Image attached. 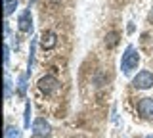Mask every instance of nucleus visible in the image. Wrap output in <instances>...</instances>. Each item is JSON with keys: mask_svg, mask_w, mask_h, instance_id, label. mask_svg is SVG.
I'll use <instances>...</instances> for the list:
<instances>
[{"mask_svg": "<svg viewBox=\"0 0 153 138\" xmlns=\"http://www.w3.org/2000/svg\"><path fill=\"white\" fill-rule=\"evenodd\" d=\"M27 77L29 75H23L21 79H19V96H25V92H27Z\"/></svg>", "mask_w": 153, "mask_h": 138, "instance_id": "12", "label": "nucleus"}, {"mask_svg": "<svg viewBox=\"0 0 153 138\" xmlns=\"http://www.w3.org/2000/svg\"><path fill=\"white\" fill-rule=\"evenodd\" d=\"M6 138H21V131L17 127H6Z\"/></svg>", "mask_w": 153, "mask_h": 138, "instance_id": "9", "label": "nucleus"}, {"mask_svg": "<svg viewBox=\"0 0 153 138\" xmlns=\"http://www.w3.org/2000/svg\"><path fill=\"white\" fill-rule=\"evenodd\" d=\"M57 44V35L54 31H44L42 33V37H40V46L44 50H50V48H54V46Z\"/></svg>", "mask_w": 153, "mask_h": 138, "instance_id": "7", "label": "nucleus"}, {"mask_svg": "<svg viewBox=\"0 0 153 138\" xmlns=\"http://www.w3.org/2000/svg\"><path fill=\"white\" fill-rule=\"evenodd\" d=\"M38 88L46 94H54L59 88V81L52 77V75H46V77H40V81H38Z\"/></svg>", "mask_w": 153, "mask_h": 138, "instance_id": "3", "label": "nucleus"}, {"mask_svg": "<svg viewBox=\"0 0 153 138\" xmlns=\"http://www.w3.org/2000/svg\"><path fill=\"white\" fill-rule=\"evenodd\" d=\"M31 2H35V0H31Z\"/></svg>", "mask_w": 153, "mask_h": 138, "instance_id": "18", "label": "nucleus"}, {"mask_svg": "<svg viewBox=\"0 0 153 138\" xmlns=\"http://www.w3.org/2000/svg\"><path fill=\"white\" fill-rule=\"evenodd\" d=\"M35 50H36V40H31V56H29V65H27V75H31L33 67H35Z\"/></svg>", "mask_w": 153, "mask_h": 138, "instance_id": "8", "label": "nucleus"}, {"mask_svg": "<svg viewBox=\"0 0 153 138\" xmlns=\"http://www.w3.org/2000/svg\"><path fill=\"white\" fill-rule=\"evenodd\" d=\"M132 84H134L136 88H140V90L151 88V87H153V73H151V71H147V69L140 71V73H138L136 77L132 79Z\"/></svg>", "mask_w": 153, "mask_h": 138, "instance_id": "2", "label": "nucleus"}, {"mask_svg": "<svg viewBox=\"0 0 153 138\" xmlns=\"http://www.w3.org/2000/svg\"><path fill=\"white\" fill-rule=\"evenodd\" d=\"M138 63H140V54H138V50L134 48V46H126V50H124L123 54V60H121V69L124 75L132 73L134 69L138 67Z\"/></svg>", "mask_w": 153, "mask_h": 138, "instance_id": "1", "label": "nucleus"}, {"mask_svg": "<svg viewBox=\"0 0 153 138\" xmlns=\"http://www.w3.org/2000/svg\"><path fill=\"white\" fill-rule=\"evenodd\" d=\"M117 33H111V35H109L107 37V42H109V46H115V44H117Z\"/></svg>", "mask_w": 153, "mask_h": 138, "instance_id": "15", "label": "nucleus"}, {"mask_svg": "<svg viewBox=\"0 0 153 138\" xmlns=\"http://www.w3.org/2000/svg\"><path fill=\"white\" fill-rule=\"evenodd\" d=\"M149 17H151V21H153V10H151V13H149Z\"/></svg>", "mask_w": 153, "mask_h": 138, "instance_id": "17", "label": "nucleus"}, {"mask_svg": "<svg viewBox=\"0 0 153 138\" xmlns=\"http://www.w3.org/2000/svg\"><path fill=\"white\" fill-rule=\"evenodd\" d=\"M23 119H25V128L31 127V104H25V115H23Z\"/></svg>", "mask_w": 153, "mask_h": 138, "instance_id": "13", "label": "nucleus"}, {"mask_svg": "<svg viewBox=\"0 0 153 138\" xmlns=\"http://www.w3.org/2000/svg\"><path fill=\"white\" fill-rule=\"evenodd\" d=\"M31 131H33V134H35V136H42V138H46V136L52 134L50 123H48L46 119H42V117H40V119H35V123H33Z\"/></svg>", "mask_w": 153, "mask_h": 138, "instance_id": "4", "label": "nucleus"}, {"mask_svg": "<svg viewBox=\"0 0 153 138\" xmlns=\"http://www.w3.org/2000/svg\"><path fill=\"white\" fill-rule=\"evenodd\" d=\"M138 113L143 119H153V98H142L138 102Z\"/></svg>", "mask_w": 153, "mask_h": 138, "instance_id": "5", "label": "nucleus"}, {"mask_svg": "<svg viewBox=\"0 0 153 138\" xmlns=\"http://www.w3.org/2000/svg\"><path fill=\"white\" fill-rule=\"evenodd\" d=\"M16 8H17V0H6V16H12L13 12H16Z\"/></svg>", "mask_w": 153, "mask_h": 138, "instance_id": "11", "label": "nucleus"}, {"mask_svg": "<svg viewBox=\"0 0 153 138\" xmlns=\"http://www.w3.org/2000/svg\"><path fill=\"white\" fill-rule=\"evenodd\" d=\"M4 35H6V39L10 37V25H8V21L4 23Z\"/></svg>", "mask_w": 153, "mask_h": 138, "instance_id": "16", "label": "nucleus"}, {"mask_svg": "<svg viewBox=\"0 0 153 138\" xmlns=\"http://www.w3.org/2000/svg\"><path fill=\"white\" fill-rule=\"evenodd\" d=\"M17 27L21 33H31L33 31V16H31V10H25L21 12V16H19L17 19Z\"/></svg>", "mask_w": 153, "mask_h": 138, "instance_id": "6", "label": "nucleus"}, {"mask_svg": "<svg viewBox=\"0 0 153 138\" xmlns=\"http://www.w3.org/2000/svg\"><path fill=\"white\" fill-rule=\"evenodd\" d=\"M4 83H6V84H4V98L10 100V98H12V79L6 75V81H4Z\"/></svg>", "mask_w": 153, "mask_h": 138, "instance_id": "10", "label": "nucleus"}, {"mask_svg": "<svg viewBox=\"0 0 153 138\" xmlns=\"http://www.w3.org/2000/svg\"><path fill=\"white\" fill-rule=\"evenodd\" d=\"M8 63H10V46L4 44V65L8 67Z\"/></svg>", "mask_w": 153, "mask_h": 138, "instance_id": "14", "label": "nucleus"}]
</instances>
